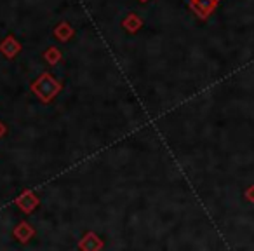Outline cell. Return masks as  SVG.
Listing matches in <instances>:
<instances>
[{
	"mask_svg": "<svg viewBox=\"0 0 254 251\" xmlns=\"http://www.w3.org/2000/svg\"><path fill=\"white\" fill-rule=\"evenodd\" d=\"M219 2H221V0H190V5L202 19H205L216 7H218Z\"/></svg>",
	"mask_w": 254,
	"mask_h": 251,
	"instance_id": "1",
	"label": "cell"
},
{
	"mask_svg": "<svg viewBox=\"0 0 254 251\" xmlns=\"http://www.w3.org/2000/svg\"><path fill=\"white\" fill-rule=\"evenodd\" d=\"M2 133H4V126H2V124H0V135H2Z\"/></svg>",
	"mask_w": 254,
	"mask_h": 251,
	"instance_id": "2",
	"label": "cell"
}]
</instances>
